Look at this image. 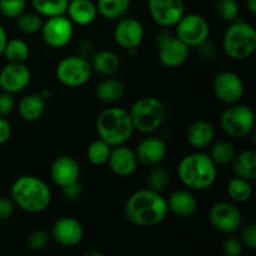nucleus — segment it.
I'll return each instance as SVG.
<instances>
[{
    "mask_svg": "<svg viewBox=\"0 0 256 256\" xmlns=\"http://www.w3.org/2000/svg\"><path fill=\"white\" fill-rule=\"evenodd\" d=\"M125 218L140 228L159 225L166 218L168 204L162 194L152 189H142L132 192L125 204Z\"/></svg>",
    "mask_w": 256,
    "mask_h": 256,
    "instance_id": "nucleus-1",
    "label": "nucleus"
},
{
    "mask_svg": "<svg viewBox=\"0 0 256 256\" xmlns=\"http://www.w3.org/2000/svg\"><path fill=\"white\" fill-rule=\"evenodd\" d=\"M12 200L24 212H42L48 209L52 200L49 186L42 179L32 175H22L12 185Z\"/></svg>",
    "mask_w": 256,
    "mask_h": 256,
    "instance_id": "nucleus-2",
    "label": "nucleus"
},
{
    "mask_svg": "<svg viewBox=\"0 0 256 256\" xmlns=\"http://www.w3.org/2000/svg\"><path fill=\"white\" fill-rule=\"evenodd\" d=\"M178 175L186 188L204 192L212 188L216 180V164L209 155L194 152L182 158L178 166Z\"/></svg>",
    "mask_w": 256,
    "mask_h": 256,
    "instance_id": "nucleus-3",
    "label": "nucleus"
},
{
    "mask_svg": "<svg viewBox=\"0 0 256 256\" xmlns=\"http://www.w3.org/2000/svg\"><path fill=\"white\" fill-rule=\"evenodd\" d=\"M96 130L100 139L110 146H119L132 138L134 126L129 112L122 108H108L98 116Z\"/></svg>",
    "mask_w": 256,
    "mask_h": 256,
    "instance_id": "nucleus-4",
    "label": "nucleus"
},
{
    "mask_svg": "<svg viewBox=\"0 0 256 256\" xmlns=\"http://www.w3.org/2000/svg\"><path fill=\"white\" fill-rule=\"evenodd\" d=\"M222 48L232 60H245L256 49V30L244 22H232L222 39Z\"/></svg>",
    "mask_w": 256,
    "mask_h": 256,
    "instance_id": "nucleus-5",
    "label": "nucleus"
},
{
    "mask_svg": "<svg viewBox=\"0 0 256 256\" xmlns=\"http://www.w3.org/2000/svg\"><path fill=\"white\" fill-rule=\"evenodd\" d=\"M129 115L134 129L144 134H150L162 126L166 116V110L159 99L145 96L132 104Z\"/></svg>",
    "mask_w": 256,
    "mask_h": 256,
    "instance_id": "nucleus-6",
    "label": "nucleus"
},
{
    "mask_svg": "<svg viewBox=\"0 0 256 256\" xmlns=\"http://www.w3.org/2000/svg\"><path fill=\"white\" fill-rule=\"evenodd\" d=\"M92 68L89 60L80 55H72L58 64L56 78L62 85L69 88L82 86L89 82Z\"/></svg>",
    "mask_w": 256,
    "mask_h": 256,
    "instance_id": "nucleus-7",
    "label": "nucleus"
},
{
    "mask_svg": "<svg viewBox=\"0 0 256 256\" xmlns=\"http://www.w3.org/2000/svg\"><path fill=\"white\" fill-rule=\"evenodd\" d=\"M222 129L229 136L244 138L252 132L255 125L254 112L245 105H235L229 106L220 118Z\"/></svg>",
    "mask_w": 256,
    "mask_h": 256,
    "instance_id": "nucleus-8",
    "label": "nucleus"
},
{
    "mask_svg": "<svg viewBox=\"0 0 256 256\" xmlns=\"http://www.w3.org/2000/svg\"><path fill=\"white\" fill-rule=\"evenodd\" d=\"M209 34V22L199 14H184L176 24V38L189 48L204 45Z\"/></svg>",
    "mask_w": 256,
    "mask_h": 256,
    "instance_id": "nucleus-9",
    "label": "nucleus"
},
{
    "mask_svg": "<svg viewBox=\"0 0 256 256\" xmlns=\"http://www.w3.org/2000/svg\"><path fill=\"white\" fill-rule=\"evenodd\" d=\"M42 36L45 44L52 49L66 46L74 35V24L66 15L48 18L42 26Z\"/></svg>",
    "mask_w": 256,
    "mask_h": 256,
    "instance_id": "nucleus-10",
    "label": "nucleus"
},
{
    "mask_svg": "<svg viewBox=\"0 0 256 256\" xmlns=\"http://www.w3.org/2000/svg\"><path fill=\"white\" fill-rule=\"evenodd\" d=\"M209 219L215 229L225 234L235 232L242 224L240 210L234 204L226 202H220L212 205L209 212Z\"/></svg>",
    "mask_w": 256,
    "mask_h": 256,
    "instance_id": "nucleus-11",
    "label": "nucleus"
},
{
    "mask_svg": "<svg viewBox=\"0 0 256 256\" xmlns=\"http://www.w3.org/2000/svg\"><path fill=\"white\" fill-rule=\"evenodd\" d=\"M148 8L152 19L160 26H175L185 14L182 0H149Z\"/></svg>",
    "mask_w": 256,
    "mask_h": 256,
    "instance_id": "nucleus-12",
    "label": "nucleus"
},
{
    "mask_svg": "<svg viewBox=\"0 0 256 256\" xmlns=\"http://www.w3.org/2000/svg\"><path fill=\"white\" fill-rule=\"evenodd\" d=\"M212 89L219 100L225 104H236L244 95V82L232 72H222L215 75Z\"/></svg>",
    "mask_w": 256,
    "mask_h": 256,
    "instance_id": "nucleus-13",
    "label": "nucleus"
},
{
    "mask_svg": "<svg viewBox=\"0 0 256 256\" xmlns=\"http://www.w3.org/2000/svg\"><path fill=\"white\" fill-rule=\"evenodd\" d=\"M114 39L120 48L135 52L144 39V28L134 18H120L114 29Z\"/></svg>",
    "mask_w": 256,
    "mask_h": 256,
    "instance_id": "nucleus-14",
    "label": "nucleus"
},
{
    "mask_svg": "<svg viewBox=\"0 0 256 256\" xmlns=\"http://www.w3.org/2000/svg\"><path fill=\"white\" fill-rule=\"evenodd\" d=\"M189 56V46L179 38L162 34L159 38V60L164 66L174 69L182 66Z\"/></svg>",
    "mask_w": 256,
    "mask_h": 256,
    "instance_id": "nucleus-15",
    "label": "nucleus"
},
{
    "mask_svg": "<svg viewBox=\"0 0 256 256\" xmlns=\"http://www.w3.org/2000/svg\"><path fill=\"white\" fill-rule=\"evenodd\" d=\"M32 74L24 62H9L0 72V88L2 92L16 94L29 85Z\"/></svg>",
    "mask_w": 256,
    "mask_h": 256,
    "instance_id": "nucleus-16",
    "label": "nucleus"
},
{
    "mask_svg": "<svg viewBox=\"0 0 256 256\" xmlns=\"http://www.w3.org/2000/svg\"><path fill=\"white\" fill-rule=\"evenodd\" d=\"M52 236L58 244L72 248L79 244L84 238V229L76 219L62 218L52 228Z\"/></svg>",
    "mask_w": 256,
    "mask_h": 256,
    "instance_id": "nucleus-17",
    "label": "nucleus"
},
{
    "mask_svg": "<svg viewBox=\"0 0 256 256\" xmlns=\"http://www.w3.org/2000/svg\"><path fill=\"white\" fill-rule=\"evenodd\" d=\"M50 176L62 189L75 184L79 182L80 176L79 162L70 155H62L52 162L50 168Z\"/></svg>",
    "mask_w": 256,
    "mask_h": 256,
    "instance_id": "nucleus-18",
    "label": "nucleus"
},
{
    "mask_svg": "<svg viewBox=\"0 0 256 256\" xmlns=\"http://www.w3.org/2000/svg\"><path fill=\"white\" fill-rule=\"evenodd\" d=\"M138 162H138L135 152H132L130 148L122 146V145L115 146L114 150L112 149L109 160H108V164H109L112 172L122 178H126L134 174L138 169Z\"/></svg>",
    "mask_w": 256,
    "mask_h": 256,
    "instance_id": "nucleus-19",
    "label": "nucleus"
},
{
    "mask_svg": "<svg viewBox=\"0 0 256 256\" xmlns=\"http://www.w3.org/2000/svg\"><path fill=\"white\" fill-rule=\"evenodd\" d=\"M166 145L159 138H146L136 148L138 162L145 165H156L166 156Z\"/></svg>",
    "mask_w": 256,
    "mask_h": 256,
    "instance_id": "nucleus-20",
    "label": "nucleus"
},
{
    "mask_svg": "<svg viewBox=\"0 0 256 256\" xmlns=\"http://www.w3.org/2000/svg\"><path fill=\"white\" fill-rule=\"evenodd\" d=\"M168 210L182 219L192 218L198 212V202L188 190H176L166 200Z\"/></svg>",
    "mask_w": 256,
    "mask_h": 256,
    "instance_id": "nucleus-21",
    "label": "nucleus"
},
{
    "mask_svg": "<svg viewBox=\"0 0 256 256\" xmlns=\"http://www.w3.org/2000/svg\"><path fill=\"white\" fill-rule=\"evenodd\" d=\"M66 14L72 24L86 26L96 19V5L92 0H72L69 2Z\"/></svg>",
    "mask_w": 256,
    "mask_h": 256,
    "instance_id": "nucleus-22",
    "label": "nucleus"
},
{
    "mask_svg": "<svg viewBox=\"0 0 256 256\" xmlns=\"http://www.w3.org/2000/svg\"><path fill=\"white\" fill-rule=\"evenodd\" d=\"M214 134V128L210 122H204V120H198V122H192L188 129L186 139L188 142L194 149L200 150L212 144Z\"/></svg>",
    "mask_w": 256,
    "mask_h": 256,
    "instance_id": "nucleus-23",
    "label": "nucleus"
},
{
    "mask_svg": "<svg viewBox=\"0 0 256 256\" xmlns=\"http://www.w3.org/2000/svg\"><path fill=\"white\" fill-rule=\"evenodd\" d=\"M90 64H92V70L99 74L112 76L119 72L122 60L116 52H112V50H102L92 55Z\"/></svg>",
    "mask_w": 256,
    "mask_h": 256,
    "instance_id": "nucleus-24",
    "label": "nucleus"
},
{
    "mask_svg": "<svg viewBox=\"0 0 256 256\" xmlns=\"http://www.w3.org/2000/svg\"><path fill=\"white\" fill-rule=\"evenodd\" d=\"M45 99L39 94H29L20 100L18 105L19 115L26 122H35L40 119L45 112Z\"/></svg>",
    "mask_w": 256,
    "mask_h": 256,
    "instance_id": "nucleus-25",
    "label": "nucleus"
},
{
    "mask_svg": "<svg viewBox=\"0 0 256 256\" xmlns=\"http://www.w3.org/2000/svg\"><path fill=\"white\" fill-rule=\"evenodd\" d=\"M232 170L236 176L249 182L256 178V152L254 150H244L232 159Z\"/></svg>",
    "mask_w": 256,
    "mask_h": 256,
    "instance_id": "nucleus-26",
    "label": "nucleus"
},
{
    "mask_svg": "<svg viewBox=\"0 0 256 256\" xmlns=\"http://www.w3.org/2000/svg\"><path fill=\"white\" fill-rule=\"evenodd\" d=\"M125 94V85L118 79H105L104 82H100L96 88V96L100 102H119L122 99Z\"/></svg>",
    "mask_w": 256,
    "mask_h": 256,
    "instance_id": "nucleus-27",
    "label": "nucleus"
},
{
    "mask_svg": "<svg viewBox=\"0 0 256 256\" xmlns=\"http://www.w3.org/2000/svg\"><path fill=\"white\" fill-rule=\"evenodd\" d=\"M132 0H98V14L106 20H118L129 10Z\"/></svg>",
    "mask_w": 256,
    "mask_h": 256,
    "instance_id": "nucleus-28",
    "label": "nucleus"
},
{
    "mask_svg": "<svg viewBox=\"0 0 256 256\" xmlns=\"http://www.w3.org/2000/svg\"><path fill=\"white\" fill-rule=\"evenodd\" d=\"M35 12L40 16H58L66 14L69 0H32Z\"/></svg>",
    "mask_w": 256,
    "mask_h": 256,
    "instance_id": "nucleus-29",
    "label": "nucleus"
},
{
    "mask_svg": "<svg viewBox=\"0 0 256 256\" xmlns=\"http://www.w3.org/2000/svg\"><path fill=\"white\" fill-rule=\"evenodd\" d=\"M228 195L230 199L235 202H246L252 195V188L250 185V182L242 178H234L228 184Z\"/></svg>",
    "mask_w": 256,
    "mask_h": 256,
    "instance_id": "nucleus-30",
    "label": "nucleus"
},
{
    "mask_svg": "<svg viewBox=\"0 0 256 256\" xmlns=\"http://www.w3.org/2000/svg\"><path fill=\"white\" fill-rule=\"evenodd\" d=\"M30 49L29 45L22 39L8 40L4 48V52L6 60L9 62H24L29 58Z\"/></svg>",
    "mask_w": 256,
    "mask_h": 256,
    "instance_id": "nucleus-31",
    "label": "nucleus"
},
{
    "mask_svg": "<svg viewBox=\"0 0 256 256\" xmlns=\"http://www.w3.org/2000/svg\"><path fill=\"white\" fill-rule=\"evenodd\" d=\"M110 152H112V146H110L106 142L99 139L92 142V144L88 146L86 156L88 160H89L92 165L100 166V165L106 164L108 160H109Z\"/></svg>",
    "mask_w": 256,
    "mask_h": 256,
    "instance_id": "nucleus-32",
    "label": "nucleus"
},
{
    "mask_svg": "<svg viewBox=\"0 0 256 256\" xmlns=\"http://www.w3.org/2000/svg\"><path fill=\"white\" fill-rule=\"evenodd\" d=\"M209 156L216 165H226L234 159L235 149L230 142H219L212 145Z\"/></svg>",
    "mask_w": 256,
    "mask_h": 256,
    "instance_id": "nucleus-33",
    "label": "nucleus"
},
{
    "mask_svg": "<svg viewBox=\"0 0 256 256\" xmlns=\"http://www.w3.org/2000/svg\"><path fill=\"white\" fill-rule=\"evenodd\" d=\"M18 28L22 30L24 34H36L42 30V18L38 12H22L16 18Z\"/></svg>",
    "mask_w": 256,
    "mask_h": 256,
    "instance_id": "nucleus-34",
    "label": "nucleus"
},
{
    "mask_svg": "<svg viewBox=\"0 0 256 256\" xmlns=\"http://www.w3.org/2000/svg\"><path fill=\"white\" fill-rule=\"evenodd\" d=\"M215 9L220 19L224 22H235L239 15V4L236 0H218Z\"/></svg>",
    "mask_w": 256,
    "mask_h": 256,
    "instance_id": "nucleus-35",
    "label": "nucleus"
},
{
    "mask_svg": "<svg viewBox=\"0 0 256 256\" xmlns=\"http://www.w3.org/2000/svg\"><path fill=\"white\" fill-rule=\"evenodd\" d=\"M26 0H0V14L8 19H16L25 12Z\"/></svg>",
    "mask_w": 256,
    "mask_h": 256,
    "instance_id": "nucleus-36",
    "label": "nucleus"
},
{
    "mask_svg": "<svg viewBox=\"0 0 256 256\" xmlns=\"http://www.w3.org/2000/svg\"><path fill=\"white\" fill-rule=\"evenodd\" d=\"M169 172L165 170L164 168H155L148 178V184H149V189L155 190V192H160L168 186L169 184Z\"/></svg>",
    "mask_w": 256,
    "mask_h": 256,
    "instance_id": "nucleus-37",
    "label": "nucleus"
},
{
    "mask_svg": "<svg viewBox=\"0 0 256 256\" xmlns=\"http://www.w3.org/2000/svg\"><path fill=\"white\" fill-rule=\"evenodd\" d=\"M49 242V235L44 230H36V232H32L28 239V244L29 248L32 250H42Z\"/></svg>",
    "mask_w": 256,
    "mask_h": 256,
    "instance_id": "nucleus-38",
    "label": "nucleus"
},
{
    "mask_svg": "<svg viewBox=\"0 0 256 256\" xmlns=\"http://www.w3.org/2000/svg\"><path fill=\"white\" fill-rule=\"evenodd\" d=\"M222 252L228 256H239L242 252V242L235 236L229 238L222 244Z\"/></svg>",
    "mask_w": 256,
    "mask_h": 256,
    "instance_id": "nucleus-39",
    "label": "nucleus"
},
{
    "mask_svg": "<svg viewBox=\"0 0 256 256\" xmlns=\"http://www.w3.org/2000/svg\"><path fill=\"white\" fill-rule=\"evenodd\" d=\"M242 244L246 245L249 249H256V226L254 224H249L242 229Z\"/></svg>",
    "mask_w": 256,
    "mask_h": 256,
    "instance_id": "nucleus-40",
    "label": "nucleus"
},
{
    "mask_svg": "<svg viewBox=\"0 0 256 256\" xmlns=\"http://www.w3.org/2000/svg\"><path fill=\"white\" fill-rule=\"evenodd\" d=\"M15 100L9 92H0V116L9 115L14 110Z\"/></svg>",
    "mask_w": 256,
    "mask_h": 256,
    "instance_id": "nucleus-41",
    "label": "nucleus"
},
{
    "mask_svg": "<svg viewBox=\"0 0 256 256\" xmlns=\"http://www.w3.org/2000/svg\"><path fill=\"white\" fill-rule=\"evenodd\" d=\"M15 204L12 200L0 198V220H6L14 214Z\"/></svg>",
    "mask_w": 256,
    "mask_h": 256,
    "instance_id": "nucleus-42",
    "label": "nucleus"
},
{
    "mask_svg": "<svg viewBox=\"0 0 256 256\" xmlns=\"http://www.w3.org/2000/svg\"><path fill=\"white\" fill-rule=\"evenodd\" d=\"M10 136H12V126L6 119L0 116V145L5 144Z\"/></svg>",
    "mask_w": 256,
    "mask_h": 256,
    "instance_id": "nucleus-43",
    "label": "nucleus"
},
{
    "mask_svg": "<svg viewBox=\"0 0 256 256\" xmlns=\"http://www.w3.org/2000/svg\"><path fill=\"white\" fill-rule=\"evenodd\" d=\"M62 192H64L65 198L69 200H75L82 195V188H80L79 182L69 185V186L62 188Z\"/></svg>",
    "mask_w": 256,
    "mask_h": 256,
    "instance_id": "nucleus-44",
    "label": "nucleus"
},
{
    "mask_svg": "<svg viewBox=\"0 0 256 256\" xmlns=\"http://www.w3.org/2000/svg\"><path fill=\"white\" fill-rule=\"evenodd\" d=\"M6 42H8L6 32H5L4 28L0 25V55H2V52H4V48L5 45H6Z\"/></svg>",
    "mask_w": 256,
    "mask_h": 256,
    "instance_id": "nucleus-45",
    "label": "nucleus"
},
{
    "mask_svg": "<svg viewBox=\"0 0 256 256\" xmlns=\"http://www.w3.org/2000/svg\"><path fill=\"white\" fill-rule=\"evenodd\" d=\"M248 10L252 15H256V0H246Z\"/></svg>",
    "mask_w": 256,
    "mask_h": 256,
    "instance_id": "nucleus-46",
    "label": "nucleus"
},
{
    "mask_svg": "<svg viewBox=\"0 0 256 256\" xmlns=\"http://www.w3.org/2000/svg\"><path fill=\"white\" fill-rule=\"evenodd\" d=\"M40 96L44 98V99H48V98L50 96V90L49 89H42V92H40Z\"/></svg>",
    "mask_w": 256,
    "mask_h": 256,
    "instance_id": "nucleus-47",
    "label": "nucleus"
},
{
    "mask_svg": "<svg viewBox=\"0 0 256 256\" xmlns=\"http://www.w3.org/2000/svg\"><path fill=\"white\" fill-rule=\"evenodd\" d=\"M69 2H72V0H69Z\"/></svg>",
    "mask_w": 256,
    "mask_h": 256,
    "instance_id": "nucleus-48",
    "label": "nucleus"
}]
</instances>
